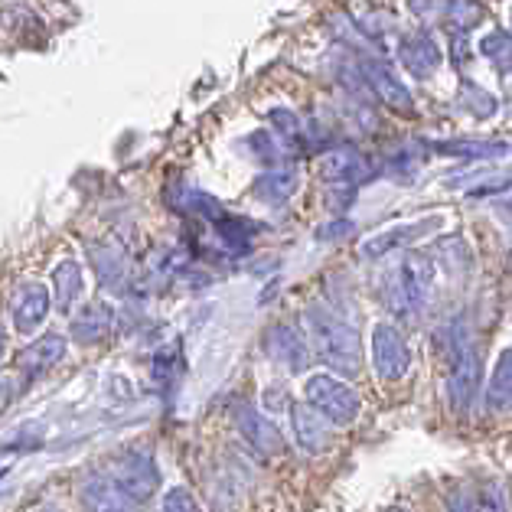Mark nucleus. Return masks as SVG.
<instances>
[{
	"label": "nucleus",
	"instance_id": "1",
	"mask_svg": "<svg viewBox=\"0 0 512 512\" xmlns=\"http://www.w3.org/2000/svg\"><path fill=\"white\" fill-rule=\"evenodd\" d=\"M307 340L314 346L320 362H327L340 376H356L362 369V343L359 330L343 314H336L330 307H310L304 314Z\"/></svg>",
	"mask_w": 512,
	"mask_h": 512
},
{
	"label": "nucleus",
	"instance_id": "2",
	"mask_svg": "<svg viewBox=\"0 0 512 512\" xmlns=\"http://www.w3.org/2000/svg\"><path fill=\"white\" fill-rule=\"evenodd\" d=\"M437 287V265L428 252H408L402 265L392 271L389 287H385V304L395 317L415 320L434 301Z\"/></svg>",
	"mask_w": 512,
	"mask_h": 512
},
{
	"label": "nucleus",
	"instance_id": "3",
	"mask_svg": "<svg viewBox=\"0 0 512 512\" xmlns=\"http://www.w3.org/2000/svg\"><path fill=\"white\" fill-rule=\"evenodd\" d=\"M304 398L310 408H317L323 418L336 428H346V424H353L362 411V398L353 385H346L343 379H333L330 372H317V376H310L307 385H304Z\"/></svg>",
	"mask_w": 512,
	"mask_h": 512
},
{
	"label": "nucleus",
	"instance_id": "4",
	"mask_svg": "<svg viewBox=\"0 0 512 512\" xmlns=\"http://www.w3.org/2000/svg\"><path fill=\"white\" fill-rule=\"evenodd\" d=\"M483 392V356L477 343H464L447 359V402L454 415H470Z\"/></svg>",
	"mask_w": 512,
	"mask_h": 512
},
{
	"label": "nucleus",
	"instance_id": "5",
	"mask_svg": "<svg viewBox=\"0 0 512 512\" xmlns=\"http://www.w3.org/2000/svg\"><path fill=\"white\" fill-rule=\"evenodd\" d=\"M108 477L115 480L134 503H147L157 486H160V470L151 454L144 451H124L108 464Z\"/></svg>",
	"mask_w": 512,
	"mask_h": 512
},
{
	"label": "nucleus",
	"instance_id": "6",
	"mask_svg": "<svg viewBox=\"0 0 512 512\" xmlns=\"http://www.w3.org/2000/svg\"><path fill=\"white\" fill-rule=\"evenodd\" d=\"M372 362L382 382H402L411 372V349L395 323H379L372 330Z\"/></svg>",
	"mask_w": 512,
	"mask_h": 512
},
{
	"label": "nucleus",
	"instance_id": "7",
	"mask_svg": "<svg viewBox=\"0 0 512 512\" xmlns=\"http://www.w3.org/2000/svg\"><path fill=\"white\" fill-rule=\"evenodd\" d=\"M265 353L271 362H278V366L291 372H304L310 366V340L294 323H274L265 333Z\"/></svg>",
	"mask_w": 512,
	"mask_h": 512
},
{
	"label": "nucleus",
	"instance_id": "8",
	"mask_svg": "<svg viewBox=\"0 0 512 512\" xmlns=\"http://www.w3.org/2000/svg\"><path fill=\"white\" fill-rule=\"evenodd\" d=\"M79 503L85 512H141V503H134L108 473H92L82 480Z\"/></svg>",
	"mask_w": 512,
	"mask_h": 512
},
{
	"label": "nucleus",
	"instance_id": "9",
	"mask_svg": "<svg viewBox=\"0 0 512 512\" xmlns=\"http://www.w3.org/2000/svg\"><path fill=\"white\" fill-rule=\"evenodd\" d=\"M49 307H53V301H49L46 284H40V281L20 284L14 297H10V320H14V330L17 333L40 330L49 317Z\"/></svg>",
	"mask_w": 512,
	"mask_h": 512
},
{
	"label": "nucleus",
	"instance_id": "10",
	"mask_svg": "<svg viewBox=\"0 0 512 512\" xmlns=\"http://www.w3.org/2000/svg\"><path fill=\"white\" fill-rule=\"evenodd\" d=\"M356 66H359V76L366 82L369 92H376L382 102L395 111H411V92L398 82V76L379 56H359Z\"/></svg>",
	"mask_w": 512,
	"mask_h": 512
},
{
	"label": "nucleus",
	"instance_id": "11",
	"mask_svg": "<svg viewBox=\"0 0 512 512\" xmlns=\"http://www.w3.org/2000/svg\"><path fill=\"white\" fill-rule=\"evenodd\" d=\"M235 428H239V434L245 437V444L255 447L258 454L274 457V454L284 451L281 431L274 428V424L265 415H261L258 408H252V405H245V402L235 405Z\"/></svg>",
	"mask_w": 512,
	"mask_h": 512
},
{
	"label": "nucleus",
	"instance_id": "12",
	"mask_svg": "<svg viewBox=\"0 0 512 512\" xmlns=\"http://www.w3.org/2000/svg\"><path fill=\"white\" fill-rule=\"evenodd\" d=\"M320 170L333 186H359L376 177V164L366 157L353 151V147H340V151H330L327 157L320 160Z\"/></svg>",
	"mask_w": 512,
	"mask_h": 512
},
{
	"label": "nucleus",
	"instance_id": "13",
	"mask_svg": "<svg viewBox=\"0 0 512 512\" xmlns=\"http://www.w3.org/2000/svg\"><path fill=\"white\" fill-rule=\"evenodd\" d=\"M291 428H294L297 444H301L307 454L330 451V444H333V424L323 418L317 408H310L307 402L304 405H291Z\"/></svg>",
	"mask_w": 512,
	"mask_h": 512
},
{
	"label": "nucleus",
	"instance_id": "14",
	"mask_svg": "<svg viewBox=\"0 0 512 512\" xmlns=\"http://www.w3.org/2000/svg\"><path fill=\"white\" fill-rule=\"evenodd\" d=\"M431 226H437V219H421V222H411V226H392L385 229L379 235H372V239H366L359 245V255L362 258H385V255H395L402 252V248H411L424 232H428Z\"/></svg>",
	"mask_w": 512,
	"mask_h": 512
},
{
	"label": "nucleus",
	"instance_id": "15",
	"mask_svg": "<svg viewBox=\"0 0 512 512\" xmlns=\"http://www.w3.org/2000/svg\"><path fill=\"white\" fill-rule=\"evenodd\" d=\"M62 359H66V336L46 333L36 343H30L27 349H20L17 366H20V372L27 379H36V376H43V372H49L53 366H59Z\"/></svg>",
	"mask_w": 512,
	"mask_h": 512
},
{
	"label": "nucleus",
	"instance_id": "16",
	"mask_svg": "<svg viewBox=\"0 0 512 512\" xmlns=\"http://www.w3.org/2000/svg\"><path fill=\"white\" fill-rule=\"evenodd\" d=\"M72 340L82 343V346H92V343H102L105 336L115 330V310L108 304H89L82 307L76 317H72Z\"/></svg>",
	"mask_w": 512,
	"mask_h": 512
},
{
	"label": "nucleus",
	"instance_id": "17",
	"mask_svg": "<svg viewBox=\"0 0 512 512\" xmlns=\"http://www.w3.org/2000/svg\"><path fill=\"white\" fill-rule=\"evenodd\" d=\"M89 261L98 274V281L108 291H118L124 287V278H128V258H124L121 245H111V242H98L89 248Z\"/></svg>",
	"mask_w": 512,
	"mask_h": 512
},
{
	"label": "nucleus",
	"instance_id": "18",
	"mask_svg": "<svg viewBox=\"0 0 512 512\" xmlns=\"http://www.w3.org/2000/svg\"><path fill=\"white\" fill-rule=\"evenodd\" d=\"M483 402H486V411H496V415L512 411V349L499 353L493 376L483 389Z\"/></svg>",
	"mask_w": 512,
	"mask_h": 512
},
{
	"label": "nucleus",
	"instance_id": "19",
	"mask_svg": "<svg viewBox=\"0 0 512 512\" xmlns=\"http://www.w3.org/2000/svg\"><path fill=\"white\" fill-rule=\"evenodd\" d=\"M398 56H402L405 69L415 79H428L434 76V69L441 66V53H437L434 40H428V36H408V40H402V46H398Z\"/></svg>",
	"mask_w": 512,
	"mask_h": 512
},
{
	"label": "nucleus",
	"instance_id": "20",
	"mask_svg": "<svg viewBox=\"0 0 512 512\" xmlns=\"http://www.w3.org/2000/svg\"><path fill=\"white\" fill-rule=\"evenodd\" d=\"M297 186H301V180H297L294 170L274 167V170H265L252 183V193H255V199H261V203L278 206V203H287V199L297 193Z\"/></svg>",
	"mask_w": 512,
	"mask_h": 512
},
{
	"label": "nucleus",
	"instance_id": "21",
	"mask_svg": "<svg viewBox=\"0 0 512 512\" xmlns=\"http://www.w3.org/2000/svg\"><path fill=\"white\" fill-rule=\"evenodd\" d=\"M437 154H454L464 160H496L509 154V144L503 141H437Z\"/></svg>",
	"mask_w": 512,
	"mask_h": 512
},
{
	"label": "nucleus",
	"instance_id": "22",
	"mask_svg": "<svg viewBox=\"0 0 512 512\" xmlns=\"http://www.w3.org/2000/svg\"><path fill=\"white\" fill-rule=\"evenodd\" d=\"M82 268L76 261H62L53 271V294H56V307L59 310H72V304L82 297Z\"/></svg>",
	"mask_w": 512,
	"mask_h": 512
},
{
	"label": "nucleus",
	"instance_id": "23",
	"mask_svg": "<svg viewBox=\"0 0 512 512\" xmlns=\"http://www.w3.org/2000/svg\"><path fill=\"white\" fill-rule=\"evenodd\" d=\"M480 53L490 59L499 72L512 69V33H506V30H490L480 40Z\"/></svg>",
	"mask_w": 512,
	"mask_h": 512
},
{
	"label": "nucleus",
	"instance_id": "24",
	"mask_svg": "<svg viewBox=\"0 0 512 512\" xmlns=\"http://www.w3.org/2000/svg\"><path fill=\"white\" fill-rule=\"evenodd\" d=\"M447 20H451L457 30L477 27V23L483 20L480 0H447Z\"/></svg>",
	"mask_w": 512,
	"mask_h": 512
},
{
	"label": "nucleus",
	"instance_id": "25",
	"mask_svg": "<svg viewBox=\"0 0 512 512\" xmlns=\"http://www.w3.org/2000/svg\"><path fill=\"white\" fill-rule=\"evenodd\" d=\"M460 102H464L467 111H473V115H480V118H490L493 111H496L493 95H490V92H483V89H477V85H467L464 95H460Z\"/></svg>",
	"mask_w": 512,
	"mask_h": 512
},
{
	"label": "nucleus",
	"instance_id": "26",
	"mask_svg": "<svg viewBox=\"0 0 512 512\" xmlns=\"http://www.w3.org/2000/svg\"><path fill=\"white\" fill-rule=\"evenodd\" d=\"M160 512H203V506L196 503V496L190 490L177 486V490H170L164 496V506H160Z\"/></svg>",
	"mask_w": 512,
	"mask_h": 512
},
{
	"label": "nucleus",
	"instance_id": "27",
	"mask_svg": "<svg viewBox=\"0 0 512 512\" xmlns=\"http://www.w3.org/2000/svg\"><path fill=\"white\" fill-rule=\"evenodd\" d=\"M447 512H480L477 493H470L467 486H454V490L447 493Z\"/></svg>",
	"mask_w": 512,
	"mask_h": 512
},
{
	"label": "nucleus",
	"instance_id": "28",
	"mask_svg": "<svg viewBox=\"0 0 512 512\" xmlns=\"http://www.w3.org/2000/svg\"><path fill=\"white\" fill-rule=\"evenodd\" d=\"M477 499H480V512H509L506 493H503V486H499V483H486Z\"/></svg>",
	"mask_w": 512,
	"mask_h": 512
},
{
	"label": "nucleus",
	"instance_id": "29",
	"mask_svg": "<svg viewBox=\"0 0 512 512\" xmlns=\"http://www.w3.org/2000/svg\"><path fill=\"white\" fill-rule=\"evenodd\" d=\"M411 14L421 20H431L437 14H447V0H408Z\"/></svg>",
	"mask_w": 512,
	"mask_h": 512
},
{
	"label": "nucleus",
	"instance_id": "30",
	"mask_svg": "<svg viewBox=\"0 0 512 512\" xmlns=\"http://www.w3.org/2000/svg\"><path fill=\"white\" fill-rule=\"evenodd\" d=\"M7 359V333H4V327H0V362Z\"/></svg>",
	"mask_w": 512,
	"mask_h": 512
},
{
	"label": "nucleus",
	"instance_id": "31",
	"mask_svg": "<svg viewBox=\"0 0 512 512\" xmlns=\"http://www.w3.org/2000/svg\"><path fill=\"white\" fill-rule=\"evenodd\" d=\"M392 512H408V509H392Z\"/></svg>",
	"mask_w": 512,
	"mask_h": 512
},
{
	"label": "nucleus",
	"instance_id": "32",
	"mask_svg": "<svg viewBox=\"0 0 512 512\" xmlns=\"http://www.w3.org/2000/svg\"><path fill=\"white\" fill-rule=\"evenodd\" d=\"M509 23H512V10H509Z\"/></svg>",
	"mask_w": 512,
	"mask_h": 512
}]
</instances>
